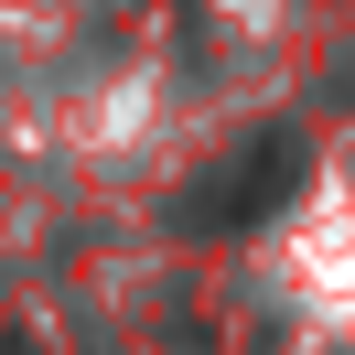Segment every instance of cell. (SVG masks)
I'll list each match as a JSON object with an SVG mask.
<instances>
[{"label":"cell","mask_w":355,"mask_h":355,"mask_svg":"<svg viewBox=\"0 0 355 355\" xmlns=\"http://www.w3.org/2000/svg\"><path fill=\"white\" fill-rule=\"evenodd\" d=\"M291 173H302V151H291V140H269V151H259V162H248V173L216 194V226H248V216H269V205L291 194Z\"/></svg>","instance_id":"obj_1"}]
</instances>
